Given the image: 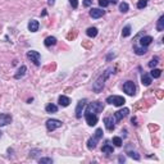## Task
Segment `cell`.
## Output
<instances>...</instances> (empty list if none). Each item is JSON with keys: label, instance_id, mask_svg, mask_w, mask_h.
Listing matches in <instances>:
<instances>
[{"label": "cell", "instance_id": "cell-4", "mask_svg": "<svg viewBox=\"0 0 164 164\" xmlns=\"http://www.w3.org/2000/svg\"><path fill=\"white\" fill-rule=\"evenodd\" d=\"M106 103L112 104L114 106H122L123 104L126 103L124 97L123 96H117V95H113V96H108L106 97Z\"/></svg>", "mask_w": 164, "mask_h": 164}, {"label": "cell", "instance_id": "cell-1", "mask_svg": "<svg viewBox=\"0 0 164 164\" xmlns=\"http://www.w3.org/2000/svg\"><path fill=\"white\" fill-rule=\"evenodd\" d=\"M114 72L113 68H108V69L105 71V72H103L101 75L99 76V77L96 78V81L92 83V90H94V92H100L101 90L104 89V85H105V81L108 80V77L110 76V73Z\"/></svg>", "mask_w": 164, "mask_h": 164}, {"label": "cell", "instance_id": "cell-35", "mask_svg": "<svg viewBox=\"0 0 164 164\" xmlns=\"http://www.w3.org/2000/svg\"><path fill=\"white\" fill-rule=\"evenodd\" d=\"M92 4V0H83V5H85V7H90V5H91Z\"/></svg>", "mask_w": 164, "mask_h": 164}, {"label": "cell", "instance_id": "cell-14", "mask_svg": "<svg viewBox=\"0 0 164 164\" xmlns=\"http://www.w3.org/2000/svg\"><path fill=\"white\" fill-rule=\"evenodd\" d=\"M39 21H36V19H31L30 21V23H28V30L31 32H36L37 30H39Z\"/></svg>", "mask_w": 164, "mask_h": 164}, {"label": "cell", "instance_id": "cell-32", "mask_svg": "<svg viewBox=\"0 0 164 164\" xmlns=\"http://www.w3.org/2000/svg\"><path fill=\"white\" fill-rule=\"evenodd\" d=\"M113 144L118 147L122 146V138L121 137H113Z\"/></svg>", "mask_w": 164, "mask_h": 164}, {"label": "cell", "instance_id": "cell-3", "mask_svg": "<svg viewBox=\"0 0 164 164\" xmlns=\"http://www.w3.org/2000/svg\"><path fill=\"white\" fill-rule=\"evenodd\" d=\"M104 109V104L100 103V101H94V103H90L89 106H87L86 112L87 113H92V114H96L97 113H101Z\"/></svg>", "mask_w": 164, "mask_h": 164}, {"label": "cell", "instance_id": "cell-23", "mask_svg": "<svg viewBox=\"0 0 164 164\" xmlns=\"http://www.w3.org/2000/svg\"><path fill=\"white\" fill-rule=\"evenodd\" d=\"M45 110L48 112V113H56V112H58V106L54 105V104H48V105L45 106Z\"/></svg>", "mask_w": 164, "mask_h": 164}, {"label": "cell", "instance_id": "cell-6", "mask_svg": "<svg viewBox=\"0 0 164 164\" xmlns=\"http://www.w3.org/2000/svg\"><path fill=\"white\" fill-rule=\"evenodd\" d=\"M59 127H62V121H59V119H48V121H46V128H48V131H50V132Z\"/></svg>", "mask_w": 164, "mask_h": 164}, {"label": "cell", "instance_id": "cell-9", "mask_svg": "<svg viewBox=\"0 0 164 164\" xmlns=\"http://www.w3.org/2000/svg\"><path fill=\"white\" fill-rule=\"evenodd\" d=\"M86 101H87L86 99L80 100V101H78L77 108H76V117H77V118H81V117H82V110H83L85 105H86Z\"/></svg>", "mask_w": 164, "mask_h": 164}, {"label": "cell", "instance_id": "cell-28", "mask_svg": "<svg viewBox=\"0 0 164 164\" xmlns=\"http://www.w3.org/2000/svg\"><path fill=\"white\" fill-rule=\"evenodd\" d=\"M39 163L40 164H51L53 163V159H51V158H41V159H39Z\"/></svg>", "mask_w": 164, "mask_h": 164}, {"label": "cell", "instance_id": "cell-34", "mask_svg": "<svg viewBox=\"0 0 164 164\" xmlns=\"http://www.w3.org/2000/svg\"><path fill=\"white\" fill-rule=\"evenodd\" d=\"M69 3H71V5H72L75 9L78 7V1H77V0H69Z\"/></svg>", "mask_w": 164, "mask_h": 164}, {"label": "cell", "instance_id": "cell-18", "mask_svg": "<svg viewBox=\"0 0 164 164\" xmlns=\"http://www.w3.org/2000/svg\"><path fill=\"white\" fill-rule=\"evenodd\" d=\"M26 71H27V68H26V65H22V67L18 69V72L15 73V76H14V78L15 80H19V78H22L24 76V73H26Z\"/></svg>", "mask_w": 164, "mask_h": 164}, {"label": "cell", "instance_id": "cell-7", "mask_svg": "<svg viewBox=\"0 0 164 164\" xmlns=\"http://www.w3.org/2000/svg\"><path fill=\"white\" fill-rule=\"evenodd\" d=\"M27 58L31 59V62H34L35 65H40V59H41V55L39 51H35V50H31L27 53Z\"/></svg>", "mask_w": 164, "mask_h": 164}, {"label": "cell", "instance_id": "cell-5", "mask_svg": "<svg viewBox=\"0 0 164 164\" xmlns=\"http://www.w3.org/2000/svg\"><path fill=\"white\" fill-rule=\"evenodd\" d=\"M123 91H124L127 95H130V96H133V95L136 94V86H135V83H133L132 81L124 82V85H123Z\"/></svg>", "mask_w": 164, "mask_h": 164}, {"label": "cell", "instance_id": "cell-20", "mask_svg": "<svg viewBox=\"0 0 164 164\" xmlns=\"http://www.w3.org/2000/svg\"><path fill=\"white\" fill-rule=\"evenodd\" d=\"M141 83H142L144 86H149V85L151 83V77H150L149 75H146V73H144L142 77H141Z\"/></svg>", "mask_w": 164, "mask_h": 164}, {"label": "cell", "instance_id": "cell-12", "mask_svg": "<svg viewBox=\"0 0 164 164\" xmlns=\"http://www.w3.org/2000/svg\"><path fill=\"white\" fill-rule=\"evenodd\" d=\"M10 122H12V117L9 114H0V127L9 124Z\"/></svg>", "mask_w": 164, "mask_h": 164}, {"label": "cell", "instance_id": "cell-21", "mask_svg": "<svg viewBox=\"0 0 164 164\" xmlns=\"http://www.w3.org/2000/svg\"><path fill=\"white\" fill-rule=\"evenodd\" d=\"M86 35L89 37H95L97 35V28H96V27H90V28H87Z\"/></svg>", "mask_w": 164, "mask_h": 164}, {"label": "cell", "instance_id": "cell-8", "mask_svg": "<svg viewBox=\"0 0 164 164\" xmlns=\"http://www.w3.org/2000/svg\"><path fill=\"white\" fill-rule=\"evenodd\" d=\"M85 119H86V122H87V124L89 126H95L97 123V116L96 114H92V113H85Z\"/></svg>", "mask_w": 164, "mask_h": 164}, {"label": "cell", "instance_id": "cell-31", "mask_svg": "<svg viewBox=\"0 0 164 164\" xmlns=\"http://www.w3.org/2000/svg\"><path fill=\"white\" fill-rule=\"evenodd\" d=\"M147 1H149V0H138L137 8H138V9H144V8L147 5Z\"/></svg>", "mask_w": 164, "mask_h": 164}, {"label": "cell", "instance_id": "cell-2", "mask_svg": "<svg viewBox=\"0 0 164 164\" xmlns=\"http://www.w3.org/2000/svg\"><path fill=\"white\" fill-rule=\"evenodd\" d=\"M101 137H103V130L101 128H97V130L95 131V135L87 141V147H89L90 150L95 149V147H96V144L99 142V140Z\"/></svg>", "mask_w": 164, "mask_h": 164}, {"label": "cell", "instance_id": "cell-26", "mask_svg": "<svg viewBox=\"0 0 164 164\" xmlns=\"http://www.w3.org/2000/svg\"><path fill=\"white\" fill-rule=\"evenodd\" d=\"M131 35V26H126L122 31V36L123 37H128Z\"/></svg>", "mask_w": 164, "mask_h": 164}, {"label": "cell", "instance_id": "cell-29", "mask_svg": "<svg viewBox=\"0 0 164 164\" xmlns=\"http://www.w3.org/2000/svg\"><path fill=\"white\" fill-rule=\"evenodd\" d=\"M158 63H159V59H158V56H154V58H153L149 62V67H150V68H154L155 65L158 64Z\"/></svg>", "mask_w": 164, "mask_h": 164}, {"label": "cell", "instance_id": "cell-13", "mask_svg": "<svg viewBox=\"0 0 164 164\" xmlns=\"http://www.w3.org/2000/svg\"><path fill=\"white\" fill-rule=\"evenodd\" d=\"M104 123H105V127L108 131L114 130V122H113L112 117H105V118H104Z\"/></svg>", "mask_w": 164, "mask_h": 164}, {"label": "cell", "instance_id": "cell-24", "mask_svg": "<svg viewBox=\"0 0 164 164\" xmlns=\"http://www.w3.org/2000/svg\"><path fill=\"white\" fill-rule=\"evenodd\" d=\"M101 151H103V153H105V154H112V153L114 151V147L112 146L110 144H105V145L103 146Z\"/></svg>", "mask_w": 164, "mask_h": 164}, {"label": "cell", "instance_id": "cell-27", "mask_svg": "<svg viewBox=\"0 0 164 164\" xmlns=\"http://www.w3.org/2000/svg\"><path fill=\"white\" fill-rule=\"evenodd\" d=\"M119 10H121L122 13H127L128 12V4L127 3H121V4H119Z\"/></svg>", "mask_w": 164, "mask_h": 164}, {"label": "cell", "instance_id": "cell-16", "mask_svg": "<svg viewBox=\"0 0 164 164\" xmlns=\"http://www.w3.org/2000/svg\"><path fill=\"white\" fill-rule=\"evenodd\" d=\"M44 44H45L46 48H50V46H54L56 44V39L54 36H49V37H46V39H45Z\"/></svg>", "mask_w": 164, "mask_h": 164}, {"label": "cell", "instance_id": "cell-11", "mask_svg": "<svg viewBox=\"0 0 164 164\" xmlns=\"http://www.w3.org/2000/svg\"><path fill=\"white\" fill-rule=\"evenodd\" d=\"M104 14H105V12L101 10V9H97V8H92V10L90 12V15H91L94 19H97V18L103 17Z\"/></svg>", "mask_w": 164, "mask_h": 164}, {"label": "cell", "instance_id": "cell-17", "mask_svg": "<svg viewBox=\"0 0 164 164\" xmlns=\"http://www.w3.org/2000/svg\"><path fill=\"white\" fill-rule=\"evenodd\" d=\"M59 105H62V106H68L71 104V99L69 97H67V96H64V95H62V96H59Z\"/></svg>", "mask_w": 164, "mask_h": 164}, {"label": "cell", "instance_id": "cell-36", "mask_svg": "<svg viewBox=\"0 0 164 164\" xmlns=\"http://www.w3.org/2000/svg\"><path fill=\"white\" fill-rule=\"evenodd\" d=\"M118 160H119L121 163H124V160H126V159H124V157H119V159H118Z\"/></svg>", "mask_w": 164, "mask_h": 164}, {"label": "cell", "instance_id": "cell-10", "mask_svg": "<svg viewBox=\"0 0 164 164\" xmlns=\"http://www.w3.org/2000/svg\"><path fill=\"white\" fill-rule=\"evenodd\" d=\"M128 109L127 108H124V109H122V110H118V112H116V113H114V118H116V121L117 122H119V121H122L123 118H124L126 116H127L128 114Z\"/></svg>", "mask_w": 164, "mask_h": 164}, {"label": "cell", "instance_id": "cell-39", "mask_svg": "<svg viewBox=\"0 0 164 164\" xmlns=\"http://www.w3.org/2000/svg\"><path fill=\"white\" fill-rule=\"evenodd\" d=\"M0 136H1V132H0Z\"/></svg>", "mask_w": 164, "mask_h": 164}, {"label": "cell", "instance_id": "cell-37", "mask_svg": "<svg viewBox=\"0 0 164 164\" xmlns=\"http://www.w3.org/2000/svg\"><path fill=\"white\" fill-rule=\"evenodd\" d=\"M54 3H55L54 0H48V4L49 5H54Z\"/></svg>", "mask_w": 164, "mask_h": 164}, {"label": "cell", "instance_id": "cell-38", "mask_svg": "<svg viewBox=\"0 0 164 164\" xmlns=\"http://www.w3.org/2000/svg\"><path fill=\"white\" fill-rule=\"evenodd\" d=\"M109 3H112V4H117V3H118V0H109Z\"/></svg>", "mask_w": 164, "mask_h": 164}, {"label": "cell", "instance_id": "cell-19", "mask_svg": "<svg viewBox=\"0 0 164 164\" xmlns=\"http://www.w3.org/2000/svg\"><path fill=\"white\" fill-rule=\"evenodd\" d=\"M133 50H135V53L137 55H144V54H146L147 49L145 46H133Z\"/></svg>", "mask_w": 164, "mask_h": 164}, {"label": "cell", "instance_id": "cell-22", "mask_svg": "<svg viewBox=\"0 0 164 164\" xmlns=\"http://www.w3.org/2000/svg\"><path fill=\"white\" fill-rule=\"evenodd\" d=\"M157 30L158 31H164V15H160L159 19H158V23H157Z\"/></svg>", "mask_w": 164, "mask_h": 164}, {"label": "cell", "instance_id": "cell-15", "mask_svg": "<svg viewBox=\"0 0 164 164\" xmlns=\"http://www.w3.org/2000/svg\"><path fill=\"white\" fill-rule=\"evenodd\" d=\"M151 42H153V37L151 36H144V37H141V40H140V45L145 46V48H147Z\"/></svg>", "mask_w": 164, "mask_h": 164}, {"label": "cell", "instance_id": "cell-25", "mask_svg": "<svg viewBox=\"0 0 164 164\" xmlns=\"http://www.w3.org/2000/svg\"><path fill=\"white\" fill-rule=\"evenodd\" d=\"M160 75H162V71L155 69V68H153V71L150 72V77H154V78H159Z\"/></svg>", "mask_w": 164, "mask_h": 164}, {"label": "cell", "instance_id": "cell-30", "mask_svg": "<svg viewBox=\"0 0 164 164\" xmlns=\"http://www.w3.org/2000/svg\"><path fill=\"white\" fill-rule=\"evenodd\" d=\"M127 154H128V157L133 158L135 160H140V155H138L136 151H127Z\"/></svg>", "mask_w": 164, "mask_h": 164}, {"label": "cell", "instance_id": "cell-33", "mask_svg": "<svg viewBox=\"0 0 164 164\" xmlns=\"http://www.w3.org/2000/svg\"><path fill=\"white\" fill-rule=\"evenodd\" d=\"M109 4H110L109 0H99V5H100V7H103V8H106Z\"/></svg>", "mask_w": 164, "mask_h": 164}]
</instances>
